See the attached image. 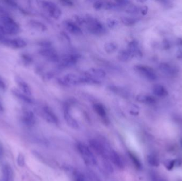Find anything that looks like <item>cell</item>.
Instances as JSON below:
<instances>
[{"label": "cell", "mask_w": 182, "mask_h": 181, "mask_svg": "<svg viewBox=\"0 0 182 181\" xmlns=\"http://www.w3.org/2000/svg\"><path fill=\"white\" fill-rule=\"evenodd\" d=\"M78 152L86 164L90 166H95L97 164V159L91 149L83 143H78L76 146Z\"/></svg>", "instance_id": "obj_1"}, {"label": "cell", "mask_w": 182, "mask_h": 181, "mask_svg": "<svg viewBox=\"0 0 182 181\" xmlns=\"http://www.w3.org/2000/svg\"><path fill=\"white\" fill-rule=\"evenodd\" d=\"M0 23L4 27L8 35H15L19 32V25L9 14L0 17Z\"/></svg>", "instance_id": "obj_2"}, {"label": "cell", "mask_w": 182, "mask_h": 181, "mask_svg": "<svg viewBox=\"0 0 182 181\" xmlns=\"http://www.w3.org/2000/svg\"><path fill=\"white\" fill-rule=\"evenodd\" d=\"M85 24L90 33L95 35H103L106 32V29L100 21L96 18L87 17L85 18Z\"/></svg>", "instance_id": "obj_3"}, {"label": "cell", "mask_w": 182, "mask_h": 181, "mask_svg": "<svg viewBox=\"0 0 182 181\" xmlns=\"http://www.w3.org/2000/svg\"><path fill=\"white\" fill-rule=\"evenodd\" d=\"M40 3L42 8L48 12L51 17L56 20L60 18L62 14V11L54 3L46 1H41Z\"/></svg>", "instance_id": "obj_4"}, {"label": "cell", "mask_w": 182, "mask_h": 181, "mask_svg": "<svg viewBox=\"0 0 182 181\" xmlns=\"http://www.w3.org/2000/svg\"><path fill=\"white\" fill-rule=\"evenodd\" d=\"M80 58L79 54L76 53H70L64 54L60 58L59 61V66L63 68L72 66L77 63Z\"/></svg>", "instance_id": "obj_5"}, {"label": "cell", "mask_w": 182, "mask_h": 181, "mask_svg": "<svg viewBox=\"0 0 182 181\" xmlns=\"http://www.w3.org/2000/svg\"><path fill=\"white\" fill-rule=\"evenodd\" d=\"M89 143L91 148L101 157L103 159H109V153L108 154L107 149L102 143L95 139H92L89 141Z\"/></svg>", "instance_id": "obj_6"}, {"label": "cell", "mask_w": 182, "mask_h": 181, "mask_svg": "<svg viewBox=\"0 0 182 181\" xmlns=\"http://www.w3.org/2000/svg\"><path fill=\"white\" fill-rule=\"evenodd\" d=\"M39 54L50 62L56 63L59 62L60 60V57L59 56L58 53L52 47L42 48L39 50Z\"/></svg>", "instance_id": "obj_7"}, {"label": "cell", "mask_w": 182, "mask_h": 181, "mask_svg": "<svg viewBox=\"0 0 182 181\" xmlns=\"http://www.w3.org/2000/svg\"><path fill=\"white\" fill-rule=\"evenodd\" d=\"M135 69L141 75L149 80L153 81L157 79V75L151 67L142 65H138L135 66Z\"/></svg>", "instance_id": "obj_8"}, {"label": "cell", "mask_w": 182, "mask_h": 181, "mask_svg": "<svg viewBox=\"0 0 182 181\" xmlns=\"http://www.w3.org/2000/svg\"><path fill=\"white\" fill-rule=\"evenodd\" d=\"M6 46L11 48L19 49L25 47L27 46V42L21 38H10L8 37L1 43Z\"/></svg>", "instance_id": "obj_9"}, {"label": "cell", "mask_w": 182, "mask_h": 181, "mask_svg": "<svg viewBox=\"0 0 182 181\" xmlns=\"http://www.w3.org/2000/svg\"><path fill=\"white\" fill-rule=\"evenodd\" d=\"M42 114L44 119L50 123L57 124L59 123L58 118L51 108L44 106L42 110Z\"/></svg>", "instance_id": "obj_10"}, {"label": "cell", "mask_w": 182, "mask_h": 181, "mask_svg": "<svg viewBox=\"0 0 182 181\" xmlns=\"http://www.w3.org/2000/svg\"><path fill=\"white\" fill-rule=\"evenodd\" d=\"M63 26L65 29L74 35H81L83 33L81 29L77 24L70 20H64L63 22Z\"/></svg>", "instance_id": "obj_11"}, {"label": "cell", "mask_w": 182, "mask_h": 181, "mask_svg": "<svg viewBox=\"0 0 182 181\" xmlns=\"http://www.w3.org/2000/svg\"><path fill=\"white\" fill-rule=\"evenodd\" d=\"M64 118L67 123L70 127L74 129H77L79 127V125L77 121L75 119L72 115L69 112V107L66 105L64 107Z\"/></svg>", "instance_id": "obj_12"}, {"label": "cell", "mask_w": 182, "mask_h": 181, "mask_svg": "<svg viewBox=\"0 0 182 181\" xmlns=\"http://www.w3.org/2000/svg\"><path fill=\"white\" fill-rule=\"evenodd\" d=\"M22 119L23 123L29 127L35 125L36 121L35 115L33 112L29 110H25L23 111Z\"/></svg>", "instance_id": "obj_13"}, {"label": "cell", "mask_w": 182, "mask_h": 181, "mask_svg": "<svg viewBox=\"0 0 182 181\" xmlns=\"http://www.w3.org/2000/svg\"><path fill=\"white\" fill-rule=\"evenodd\" d=\"M109 159L113 164L119 169L124 168V163L122 158L116 151L111 150L109 152Z\"/></svg>", "instance_id": "obj_14"}, {"label": "cell", "mask_w": 182, "mask_h": 181, "mask_svg": "<svg viewBox=\"0 0 182 181\" xmlns=\"http://www.w3.org/2000/svg\"><path fill=\"white\" fill-rule=\"evenodd\" d=\"M16 81L17 83L18 86L22 92L29 96H31L32 94L31 88L26 81H24L22 78L19 77H16Z\"/></svg>", "instance_id": "obj_15"}, {"label": "cell", "mask_w": 182, "mask_h": 181, "mask_svg": "<svg viewBox=\"0 0 182 181\" xmlns=\"http://www.w3.org/2000/svg\"><path fill=\"white\" fill-rule=\"evenodd\" d=\"M85 74L95 79H101L106 77V72L104 70L100 68H91L85 72ZM99 80V79H98Z\"/></svg>", "instance_id": "obj_16"}, {"label": "cell", "mask_w": 182, "mask_h": 181, "mask_svg": "<svg viewBox=\"0 0 182 181\" xmlns=\"http://www.w3.org/2000/svg\"><path fill=\"white\" fill-rule=\"evenodd\" d=\"M127 49L131 53L133 58L135 56L136 57L142 56V54L141 51L139 50V43L135 40H133L129 42Z\"/></svg>", "instance_id": "obj_17"}, {"label": "cell", "mask_w": 182, "mask_h": 181, "mask_svg": "<svg viewBox=\"0 0 182 181\" xmlns=\"http://www.w3.org/2000/svg\"><path fill=\"white\" fill-rule=\"evenodd\" d=\"M81 84H89V85H99L100 84V81L98 79L91 77L89 75H86L84 73L83 75L80 76Z\"/></svg>", "instance_id": "obj_18"}, {"label": "cell", "mask_w": 182, "mask_h": 181, "mask_svg": "<svg viewBox=\"0 0 182 181\" xmlns=\"http://www.w3.org/2000/svg\"><path fill=\"white\" fill-rule=\"evenodd\" d=\"M12 93L17 98L20 100H22L23 102L28 104H33V99L30 97V96L26 95L25 94H24L22 91L18 90H13Z\"/></svg>", "instance_id": "obj_19"}, {"label": "cell", "mask_w": 182, "mask_h": 181, "mask_svg": "<svg viewBox=\"0 0 182 181\" xmlns=\"http://www.w3.org/2000/svg\"><path fill=\"white\" fill-rule=\"evenodd\" d=\"M29 25L33 28L37 30L38 31L44 32L47 31L48 29L47 26L41 21H38L36 20H31L29 21Z\"/></svg>", "instance_id": "obj_20"}, {"label": "cell", "mask_w": 182, "mask_h": 181, "mask_svg": "<svg viewBox=\"0 0 182 181\" xmlns=\"http://www.w3.org/2000/svg\"><path fill=\"white\" fill-rule=\"evenodd\" d=\"M117 58L118 60L120 61L125 62L128 61L133 57L130 50H128V49H126L120 50V52L118 53Z\"/></svg>", "instance_id": "obj_21"}, {"label": "cell", "mask_w": 182, "mask_h": 181, "mask_svg": "<svg viewBox=\"0 0 182 181\" xmlns=\"http://www.w3.org/2000/svg\"><path fill=\"white\" fill-rule=\"evenodd\" d=\"M12 176L11 168L9 165H4L2 168L1 181H11Z\"/></svg>", "instance_id": "obj_22"}, {"label": "cell", "mask_w": 182, "mask_h": 181, "mask_svg": "<svg viewBox=\"0 0 182 181\" xmlns=\"http://www.w3.org/2000/svg\"><path fill=\"white\" fill-rule=\"evenodd\" d=\"M93 109L98 115L103 119L107 117V112L104 106L100 103H95L93 105Z\"/></svg>", "instance_id": "obj_23"}, {"label": "cell", "mask_w": 182, "mask_h": 181, "mask_svg": "<svg viewBox=\"0 0 182 181\" xmlns=\"http://www.w3.org/2000/svg\"><path fill=\"white\" fill-rule=\"evenodd\" d=\"M136 99L139 102H145V103H147V104H153L155 102V100H156L154 97L143 94H139L138 95L136 96Z\"/></svg>", "instance_id": "obj_24"}, {"label": "cell", "mask_w": 182, "mask_h": 181, "mask_svg": "<svg viewBox=\"0 0 182 181\" xmlns=\"http://www.w3.org/2000/svg\"><path fill=\"white\" fill-rule=\"evenodd\" d=\"M153 93L158 97H165L168 95L166 88L160 85H155L153 86Z\"/></svg>", "instance_id": "obj_25"}, {"label": "cell", "mask_w": 182, "mask_h": 181, "mask_svg": "<svg viewBox=\"0 0 182 181\" xmlns=\"http://www.w3.org/2000/svg\"><path fill=\"white\" fill-rule=\"evenodd\" d=\"M109 89L114 93H116V94L119 95L121 96L124 97H128V93L124 89L115 86H111L109 87Z\"/></svg>", "instance_id": "obj_26"}, {"label": "cell", "mask_w": 182, "mask_h": 181, "mask_svg": "<svg viewBox=\"0 0 182 181\" xmlns=\"http://www.w3.org/2000/svg\"><path fill=\"white\" fill-rule=\"evenodd\" d=\"M105 50L107 53L111 54L116 52L118 48V45L114 42H107L104 46Z\"/></svg>", "instance_id": "obj_27"}, {"label": "cell", "mask_w": 182, "mask_h": 181, "mask_svg": "<svg viewBox=\"0 0 182 181\" xmlns=\"http://www.w3.org/2000/svg\"><path fill=\"white\" fill-rule=\"evenodd\" d=\"M159 69L161 71L165 73H168L169 74H174L175 73L174 67H172L168 64L165 63H161L159 66Z\"/></svg>", "instance_id": "obj_28"}, {"label": "cell", "mask_w": 182, "mask_h": 181, "mask_svg": "<svg viewBox=\"0 0 182 181\" xmlns=\"http://www.w3.org/2000/svg\"><path fill=\"white\" fill-rule=\"evenodd\" d=\"M121 22L124 25L127 26H132L135 24L138 20L134 18L128 17H122L121 18Z\"/></svg>", "instance_id": "obj_29"}, {"label": "cell", "mask_w": 182, "mask_h": 181, "mask_svg": "<svg viewBox=\"0 0 182 181\" xmlns=\"http://www.w3.org/2000/svg\"><path fill=\"white\" fill-rule=\"evenodd\" d=\"M147 162L151 166H158L159 165V159L153 155H149L147 156Z\"/></svg>", "instance_id": "obj_30"}, {"label": "cell", "mask_w": 182, "mask_h": 181, "mask_svg": "<svg viewBox=\"0 0 182 181\" xmlns=\"http://www.w3.org/2000/svg\"><path fill=\"white\" fill-rule=\"evenodd\" d=\"M129 157L131 159L134 165L136 167L139 168V169L141 168V162H139V159H138L136 156H135L133 154H132L131 152H129Z\"/></svg>", "instance_id": "obj_31"}, {"label": "cell", "mask_w": 182, "mask_h": 181, "mask_svg": "<svg viewBox=\"0 0 182 181\" xmlns=\"http://www.w3.org/2000/svg\"><path fill=\"white\" fill-rule=\"evenodd\" d=\"M125 11H126V12H127V14H138V12H140V8H139V6H138L132 5V6H129L128 8L126 9Z\"/></svg>", "instance_id": "obj_32"}, {"label": "cell", "mask_w": 182, "mask_h": 181, "mask_svg": "<svg viewBox=\"0 0 182 181\" xmlns=\"http://www.w3.org/2000/svg\"><path fill=\"white\" fill-rule=\"evenodd\" d=\"M107 26L110 29H114L118 25L119 22L118 20L114 18H109L107 20Z\"/></svg>", "instance_id": "obj_33"}, {"label": "cell", "mask_w": 182, "mask_h": 181, "mask_svg": "<svg viewBox=\"0 0 182 181\" xmlns=\"http://www.w3.org/2000/svg\"><path fill=\"white\" fill-rule=\"evenodd\" d=\"M87 174L88 176L87 177L90 181H101L100 179H99V177L97 176V175L93 171H87Z\"/></svg>", "instance_id": "obj_34"}, {"label": "cell", "mask_w": 182, "mask_h": 181, "mask_svg": "<svg viewBox=\"0 0 182 181\" xmlns=\"http://www.w3.org/2000/svg\"><path fill=\"white\" fill-rule=\"evenodd\" d=\"M115 3H116V4L117 8H118L127 6L128 5H130V2L129 1H127V0H121V1H115Z\"/></svg>", "instance_id": "obj_35"}, {"label": "cell", "mask_w": 182, "mask_h": 181, "mask_svg": "<svg viewBox=\"0 0 182 181\" xmlns=\"http://www.w3.org/2000/svg\"><path fill=\"white\" fill-rule=\"evenodd\" d=\"M93 8L95 10H100L104 8V1H97L93 4Z\"/></svg>", "instance_id": "obj_36"}, {"label": "cell", "mask_w": 182, "mask_h": 181, "mask_svg": "<svg viewBox=\"0 0 182 181\" xmlns=\"http://www.w3.org/2000/svg\"><path fill=\"white\" fill-rule=\"evenodd\" d=\"M17 164L20 167H23L25 164V157L23 156V155L22 154H19L18 156L17 159Z\"/></svg>", "instance_id": "obj_37"}, {"label": "cell", "mask_w": 182, "mask_h": 181, "mask_svg": "<svg viewBox=\"0 0 182 181\" xmlns=\"http://www.w3.org/2000/svg\"><path fill=\"white\" fill-rule=\"evenodd\" d=\"M76 23L78 25H84V24H85V18L82 17L81 16H75L74 17Z\"/></svg>", "instance_id": "obj_38"}, {"label": "cell", "mask_w": 182, "mask_h": 181, "mask_svg": "<svg viewBox=\"0 0 182 181\" xmlns=\"http://www.w3.org/2000/svg\"><path fill=\"white\" fill-rule=\"evenodd\" d=\"M164 164L167 170H171L174 167V166L175 165V162L174 160H167L165 162Z\"/></svg>", "instance_id": "obj_39"}, {"label": "cell", "mask_w": 182, "mask_h": 181, "mask_svg": "<svg viewBox=\"0 0 182 181\" xmlns=\"http://www.w3.org/2000/svg\"><path fill=\"white\" fill-rule=\"evenodd\" d=\"M22 58L23 60L24 63L27 64H29L32 62V58L31 56L26 55V54H24L22 56Z\"/></svg>", "instance_id": "obj_40"}, {"label": "cell", "mask_w": 182, "mask_h": 181, "mask_svg": "<svg viewBox=\"0 0 182 181\" xmlns=\"http://www.w3.org/2000/svg\"><path fill=\"white\" fill-rule=\"evenodd\" d=\"M39 45H41L42 48H48V47H51L52 44L51 42H50L49 41H42V42L39 43Z\"/></svg>", "instance_id": "obj_41"}, {"label": "cell", "mask_w": 182, "mask_h": 181, "mask_svg": "<svg viewBox=\"0 0 182 181\" xmlns=\"http://www.w3.org/2000/svg\"><path fill=\"white\" fill-rule=\"evenodd\" d=\"M60 3L62 4L63 6H71L74 5V3L71 1H61Z\"/></svg>", "instance_id": "obj_42"}, {"label": "cell", "mask_w": 182, "mask_h": 181, "mask_svg": "<svg viewBox=\"0 0 182 181\" xmlns=\"http://www.w3.org/2000/svg\"><path fill=\"white\" fill-rule=\"evenodd\" d=\"M9 15L7 11H6L4 8L2 7V6L0 5V17H2L3 16H6Z\"/></svg>", "instance_id": "obj_43"}, {"label": "cell", "mask_w": 182, "mask_h": 181, "mask_svg": "<svg viewBox=\"0 0 182 181\" xmlns=\"http://www.w3.org/2000/svg\"><path fill=\"white\" fill-rule=\"evenodd\" d=\"M147 11H148V8L147 6H144L140 8V12L143 15L147 14Z\"/></svg>", "instance_id": "obj_44"}, {"label": "cell", "mask_w": 182, "mask_h": 181, "mask_svg": "<svg viewBox=\"0 0 182 181\" xmlns=\"http://www.w3.org/2000/svg\"><path fill=\"white\" fill-rule=\"evenodd\" d=\"M6 88V84L4 82V81L0 78V89L2 90H4Z\"/></svg>", "instance_id": "obj_45"}, {"label": "cell", "mask_w": 182, "mask_h": 181, "mask_svg": "<svg viewBox=\"0 0 182 181\" xmlns=\"http://www.w3.org/2000/svg\"><path fill=\"white\" fill-rule=\"evenodd\" d=\"M163 46L164 47V48L165 49H168V48H170V44H169V42L168 41H167V40H165L163 42Z\"/></svg>", "instance_id": "obj_46"}, {"label": "cell", "mask_w": 182, "mask_h": 181, "mask_svg": "<svg viewBox=\"0 0 182 181\" xmlns=\"http://www.w3.org/2000/svg\"><path fill=\"white\" fill-rule=\"evenodd\" d=\"M6 3L9 5V6H11V7H16L17 6V3H16V2H14V1H6Z\"/></svg>", "instance_id": "obj_47"}, {"label": "cell", "mask_w": 182, "mask_h": 181, "mask_svg": "<svg viewBox=\"0 0 182 181\" xmlns=\"http://www.w3.org/2000/svg\"><path fill=\"white\" fill-rule=\"evenodd\" d=\"M75 181H84L83 178L80 174H76V175Z\"/></svg>", "instance_id": "obj_48"}, {"label": "cell", "mask_w": 182, "mask_h": 181, "mask_svg": "<svg viewBox=\"0 0 182 181\" xmlns=\"http://www.w3.org/2000/svg\"><path fill=\"white\" fill-rule=\"evenodd\" d=\"M61 35H62V37L64 38V39H66V41L69 42L70 38L69 37L68 35L66 34V33H64V32H62V33H61Z\"/></svg>", "instance_id": "obj_49"}, {"label": "cell", "mask_w": 182, "mask_h": 181, "mask_svg": "<svg viewBox=\"0 0 182 181\" xmlns=\"http://www.w3.org/2000/svg\"><path fill=\"white\" fill-rule=\"evenodd\" d=\"M3 155V149L1 146H0V158L2 157Z\"/></svg>", "instance_id": "obj_50"}, {"label": "cell", "mask_w": 182, "mask_h": 181, "mask_svg": "<svg viewBox=\"0 0 182 181\" xmlns=\"http://www.w3.org/2000/svg\"><path fill=\"white\" fill-rule=\"evenodd\" d=\"M4 111V107L1 104V103L0 102V112H3Z\"/></svg>", "instance_id": "obj_51"}, {"label": "cell", "mask_w": 182, "mask_h": 181, "mask_svg": "<svg viewBox=\"0 0 182 181\" xmlns=\"http://www.w3.org/2000/svg\"><path fill=\"white\" fill-rule=\"evenodd\" d=\"M159 181H166V180H165V179H160V180H159Z\"/></svg>", "instance_id": "obj_52"}, {"label": "cell", "mask_w": 182, "mask_h": 181, "mask_svg": "<svg viewBox=\"0 0 182 181\" xmlns=\"http://www.w3.org/2000/svg\"><path fill=\"white\" fill-rule=\"evenodd\" d=\"M181 144H182V141H181Z\"/></svg>", "instance_id": "obj_53"}]
</instances>
